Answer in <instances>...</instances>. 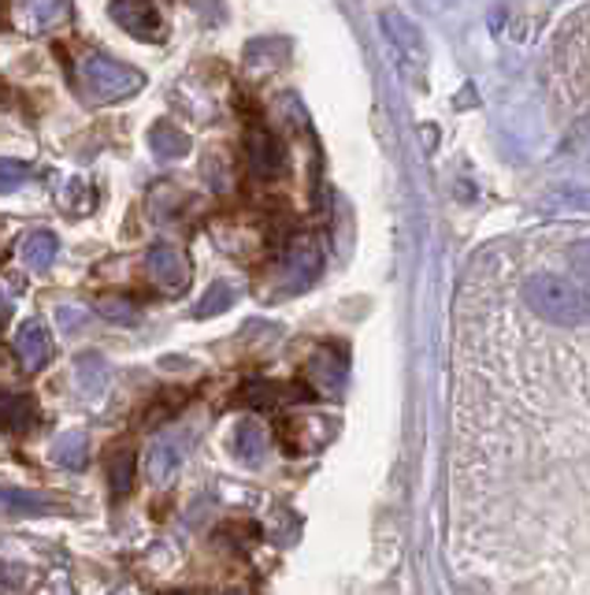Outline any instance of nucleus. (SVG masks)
Segmentation results:
<instances>
[{
    "label": "nucleus",
    "instance_id": "1",
    "mask_svg": "<svg viewBox=\"0 0 590 595\" xmlns=\"http://www.w3.org/2000/svg\"><path fill=\"white\" fill-rule=\"evenodd\" d=\"M524 305L535 316H543L546 324H565L576 327L590 321V286L572 280V275H557V272H535L527 275L524 286Z\"/></svg>",
    "mask_w": 590,
    "mask_h": 595
},
{
    "label": "nucleus",
    "instance_id": "2",
    "mask_svg": "<svg viewBox=\"0 0 590 595\" xmlns=\"http://www.w3.org/2000/svg\"><path fill=\"white\" fill-rule=\"evenodd\" d=\"M83 78H86L89 94L105 97V101H123V97L142 89V75H138L134 67L119 64V60L101 56V53L83 60Z\"/></svg>",
    "mask_w": 590,
    "mask_h": 595
},
{
    "label": "nucleus",
    "instance_id": "3",
    "mask_svg": "<svg viewBox=\"0 0 590 595\" xmlns=\"http://www.w3.org/2000/svg\"><path fill=\"white\" fill-rule=\"evenodd\" d=\"M145 272L156 286H164V291H172V294H183L189 286V261L178 246L156 242L153 250L145 253Z\"/></svg>",
    "mask_w": 590,
    "mask_h": 595
},
{
    "label": "nucleus",
    "instance_id": "4",
    "mask_svg": "<svg viewBox=\"0 0 590 595\" xmlns=\"http://www.w3.org/2000/svg\"><path fill=\"white\" fill-rule=\"evenodd\" d=\"M112 19L142 42H160V34H164V19L153 8V0H112Z\"/></svg>",
    "mask_w": 590,
    "mask_h": 595
},
{
    "label": "nucleus",
    "instance_id": "5",
    "mask_svg": "<svg viewBox=\"0 0 590 595\" xmlns=\"http://www.w3.org/2000/svg\"><path fill=\"white\" fill-rule=\"evenodd\" d=\"M15 354L23 361L26 372H37L53 361V335L42 321H23L19 324V335H15Z\"/></svg>",
    "mask_w": 590,
    "mask_h": 595
},
{
    "label": "nucleus",
    "instance_id": "6",
    "mask_svg": "<svg viewBox=\"0 0 590 595\" xmlns=\"http://www.w3.org/2000/svg\"><path fill=\"white\" fill-rule=\"evenodd\" d=\"M227 446H231V454L238 462L256 465L260 458H264V451H267V432L260 429L256 421H238L231 429V440H227Z\"/></svg>",
    "mask_w": 590,
    "mask_h": 595
},
{
    "label": "nucleus",
    "instance_id": "7",
    "mask_svg": "<svg viewBox=\"0 0 590 595\" xmlns=\"http://www.w3.org/2000/svg\"><path fill=\"white\" fill-rule=\"evenodd\" d=\"M183 465V443L178 440H156L145 454V473L153 484H167Z\"/></svg>",
    "mask_w": 590,
    "mask_h": 595
},
{
    "label": "nucleus",
    "instance_id": "8",
    "mask_svg": "<svg viewBox=\"0 0 590 595\" xmlns=\"http://www.w3.org/2000/svg\"><path fill=\"white\" fill-rule=\"evenodd\" d=\"M37 424V410L26 394H12V391H0V429L4 432H30Z\"/></svg>",
    "mask_w": 590,
    "mask_h": 595
},
{
    "label": "nucleus",
    "instance_id": "9",
    "mask_svg": "<svg viewBox=\"0 0 590 595\" xmlns=\"http://www.w3.org/2000/svg\"><path fill=\"white\" fill-rule=\"evenodd\" d=\"M383 26L390 34V42L405 53V60H413V64H424V42H419V30L408 23L402 12H386L383 15Z\"/></svg>",
    "mask_w": 590,
    "mask_h": 595
},
{
    "label": "nucleus",
    "instance_id": "10",
    "mask_svg": "<svg viewBox=\"0 0 590 595\" xmlns=\"http://www.w3.org/2000/svg\"><path fill=\"white\" fill-rule=\"evenodd\" d=\"M249 153H253L256 175H278V172H283V145H278L267 131L249 134Z\"/></svg>",
    "mask_w": 590,
    "mask_h": 595
},
{
    "label": "nucleus",
    "instance_id": "11",
    "mask_svg": "<svg viewBox=\"0 0 590 595\" xmlns=\"http://www.w3.org/2000/svg\"><path fill=\"white\" fill-rule=\"evenodd\" d=\"M134 476H138V454L134 451H116L108 458V491L116 499H127L130 488H134Z\"/></svg>",
    "mask_w": 590,
    "mask_h": 595
},
{
    "label": "nucleus",
    "instance_id": "12",
    "mask_svg": "<svg viewBox=\"0 0 590 595\" xmlns=\"http://www.w3.org/2000/svg\"><path fill=\"white\" fill-rule=\"evenodd\" d=\"M48 458H53L59 469H83V462H86V435L83 432H64L53 446H48Z\"/></svg>",
    "mask_w": 590,
    "mask_h": 595
},
{
    "label": "nucleus",
    "instance_id": "13",
    "mask_svg": "<svg viewBox=\"0 0 590 595\" xmlns=\"http://www.w3.org/2000/svg\"><path fill=\"white\" fill-rule=\"evenodd\" d=\"M19 257L30 264V268H48L53 264V257H56V235H48V231H34V235H26L23 238V246H19Z\"/></svg>",
    "mask_w": 590,
    "mask_h": 595
},
{
    "label": "nucleus",
    "instance_id": "14",
    "mask_svg": "<svg viewBox=\"0 0 590 595\" xmlns=\"http://www.w3.org/2000/svg\"><path fill=\"white\" fill-rule=\"evenodd\" d=\"M316 268H319V257H316L313 246H308V242L294 246V250H289V261H286L289 286H294V291H302V286L316 275Z\"/></svg>",
    "mask_w": 590,
    "mask_h": 595
},
{
    "label": "nucleus",
    "instance_id": "15",
    "mask_svg": "<svg viewBox=\"0 0 590 595\" xmlns=\"http://www.w3.org/2000/svg\"><path fill=\"white\" fill-rule=\"evenodd\" d=\"M75 376L86 394H97V391H105V383H108V365L101 361V354H83L75 361Z\"/></svg>",
    "mask_w": 590,
    "mask_h": 595
},
{
    "label": "nucleus",
    "instance_id": "16",
    "mask_svg": "<svg viewBox=\"0 0 590 595\" xmlns=\"http://www.w3.org/2000/svg\"><path fill=\"white\" fill-rule=\"evenodd\" d=\"M149 145H153L156 156H186L189 153V138L183 131H175V127L160 123L149 131Z\"/></svg>",
    "mask_w": 590,
    "mask_h": 595
},
{
    "label": "nucleus",
    "instance_id": "17",
    "mask_svg": "<svg viewBox=\"0 0 590 595\" xmlns=\"http://www.w3.org/2000/svg\"><path fill=\"white\" fill-rule=\"evenodd\" d=\"M234 305V291L227 283H216V286H208V294L201 298V302H197V316H216V313H223V310H231Z\"/></svg>",
    "mask_w": 590,
    "mask_h": 595
},
{
    "label": "nucleus",
    "instance_id": "18",
    "mask_svg": "<svg viewBox=\"0 0 590 595\" xmlns=\"http://www.w3.org/2000/svg\"><path fill=\"white\" fill-rule=\"evenodd\" d=\"M0 502L12 506L19 513H34V510H53V502L42 499V495H30V491H0Z\"/></svg>",
    "mask_w": 590,
    "mask_h": 595
},
{
    "label": "nucleus",
    "instance_id": "19",
    "mask_svg": "<svg viewBox=\"0 0 590 595\" xmlns=\"http://www.w3.org/2000/svg\"><path fill=\"white\" fill-rule=\"evenodd\" d=\"M238 399L245 405H256V410H267V405H275V387L256 380V383H245L242 391H238Z\"/></svg>",
    "mask_w": 590,
    "mask_h": 595
},
{
    "label": "nucleus",
    "instance_id": "20",
    "mask_svg": "<svg viewBox=\"0 0 590 595\" xmlns=\"http://www.w3.org/2000/svg\"><path fill=\"white\" fill-rule=\"evenodd\" d=\"M30 178V164H19V161H0V194L15 191Z\"/></svg>",
    "mask_w": 590,
    "mask_h": 595
},
{
    "label": "nucleus",
    "instance_id": "21",
    "mask_svg": "<svg viewBox=\"0 0 590 595\" xmlns=\"http://www.w3.org/2000/svg\"><path fill=\"white\" fill-rule=\"evenodd\" d=\"M568 264H572V272L590 286V238H583V242H576L572 250H568Z\"/></svg>",
    "mask_w": 590,
    "mask_h": 595
},
{
    "label": "nucleus",
    "instance_id": "22",
    "mask_svg": "<svg viewBox=\"0 0 590 595\" xmlns=\"http://www.w3.org/2000/svg\"><path fill=\"white\" fill-rule=\"evenodd\" d=\"M101 313L108 316V321H116V324H130V321H134V305H130V302H119V298H112V302H105V305H101Z\"/></svg>",
    "mask_w": 590,
    "mask_h": 595
},
{
    "label": "nucleus",
    "instance_id": "23",
    "mask_svg": "<svg viewBox=\"0 0 590 595\" xmlns=\"http://www.w3.org/2000/svg\"><path fill=\"white\" fill-rule=\"evenodd\" d=\"M8 321H12V305H8V298L0 294V332L8 327Z\"/></svg>",
    "mask_w": 590,
    "mask_h": 595
}]
</instances>
